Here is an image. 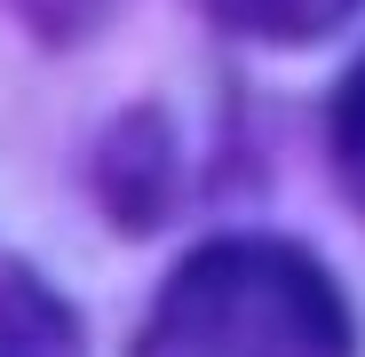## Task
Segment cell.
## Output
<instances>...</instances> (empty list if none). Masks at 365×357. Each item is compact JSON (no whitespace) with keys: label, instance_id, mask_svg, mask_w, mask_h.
<instances>
[{"label":"cell","instance_id":"obj_1","mask_svg":"<svg viewBox=\"0 0 365 357\" xmlns=\"http://www.w3.org/2000/svg\"><path fill=\"white\" fill-rule=\"evenodd\" d=\"M135 357H357L349 302L294 238H215L175 262Z\"/></svg>","mask_w":365,"mask_h":357},{"label":"cell","instance_id":"obj_2","mask_svg":"<svg viewBox=\"0 0 365 357\" xmlns=\"http://www.w3.org/2000/svg\"><path fill=\"white\" fill-rule=\"evenodd\" d=\"M0 357H80L64 302L16 270H0Z\"/></svg>","mask_w":365,"mask_h":357},{"label":"cell","instance_id":"obj_3","mask_svg":"<svg viewBox=\"0 0 365 357\" xmlns=\"http://www.w3.org/2000/svg\"><path fill=\"white\" fill-rule=\"evenodd\" d=\"M199 9L247 40H318V32L349 24L365 0H199Z\"/></svg>","mask_w":365,"mask_h":357},{"label":"cell","instance_id":"obj_4","mask_svg":"<svg viewBox=\"0 0 365 357\" xmlns=\"http://www.w3.org/2000/svg\"><path fill=\"white\" fill-rule=\"evenodd\" d=\"M326 143H334V175H341V191L365 207V56L341 72L334 88V111H326Z\"/></svg>","mask_w":365,"mask_h":357}]
</instances>
